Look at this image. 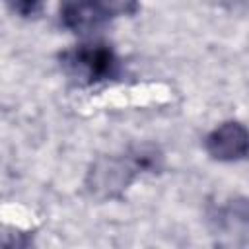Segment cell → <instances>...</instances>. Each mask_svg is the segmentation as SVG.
Instances as JSON below:
<instances>
[{
    "label": "cell",
    "mask_w": 249,
    "mask_h": 249,
    "mask_svg": "<svg viewBox=\"0 0 249 249\" xmlns=\"http://www.w3.org/2000/svg\"><path fill=\"white\" fill-rule=\"evenodd\" d=\"M161 169V152L156 146L142 144L123 158H99L88 171L86 187L97 198H115L132 183L136 173Z\"/></svg>",
    "instance_id": "obj_1"
},
{
    "label": "cell",
    "mask_w": 249,
    "mask_h": 249,
    "mask_svg": "<svg viewBox=\"0 0 249 249\" xmlns=\"http://www.w3.org/2000/svg\"><path fill=\"white\" fill-rule=\"evenodd\" d=\"M60 60L66 72L84 84H97L119 74V60L113 49L105 43L78 45L76 49L66 51Z\"/></svg>",
    "instance_id": "obj_2"
},
{
    "label": "cell",
    "mask_w": 249,
    "mask_h": 249,
    "mask_svg": "<svg viewBox=\"0 0 249 249\" xmlns=\"http://www.w3.org/2000/svg\"><path fill=\"white\" fill-rule=\"evenodd\" d=\"M97 2L107 19L119 16H134L140 6V0H97Z\"/></svg>",
    "instance_id": "obj_6"
},
{
    "label": "cell",
    "mask_w": 249,
    "mask_h": 249,
    "mask_svg": "<svg viewBox=\"0 0 249 249\" xmlns=\"http://www.w3.org/2000/svg\"><path fill=\"white\" fill-rule=\"evenodd\" d=\"M60 21L72 33L86 35L101 27L107 21V18L103 16L97 0H62Z\"/></svg>",
    "instance_id": "obj_5"
},
{
    "label": "cell",
    "mask_w": 249,
    "mask_h": 249,
    "mask_svg": "<svg viewBox=\"0 0 249 249\" xmlns=\"http://www.w3.org/2000/svg\"><path fill=\"white\" fill-rule=\"evenodd\" d=\"M216 231L233 243H249V198H235L212 216Z\"/></svg>",
    "instance_id": "obj_4"
},
{
    "label": "cell",
    "mask_w": 249,
    "mask_h": 249,
    "mask_svg": "<svg viewBox=\"0 0 249 249\" xmlns=\"http://www.w3.org/2000/svg\"><path fill=\"white\" fill-rule=\"evenodd\" d=\"M6 4L10 6L12 12L27 18V16H33L39 10L41 0H6Z\"/></svg>",
    "instance_id": "obj_7"
},
{
    "label": "cell",
    "mask_w": 249,
    "mask_h": 249,
    "mask_svg": "<svg viewBox=\"0 0 249 249\" xmlns=\"http://www.w3.org/2000/svg\"><path fill=\"white\" fill-rule=\"evenodd\" d=\"M206 152L220 161H237L249 156V130L237 123L228 121L216 126L204 140Z\"/></svg>",
    "instance_id": "obj_3"
}]
</instances>
